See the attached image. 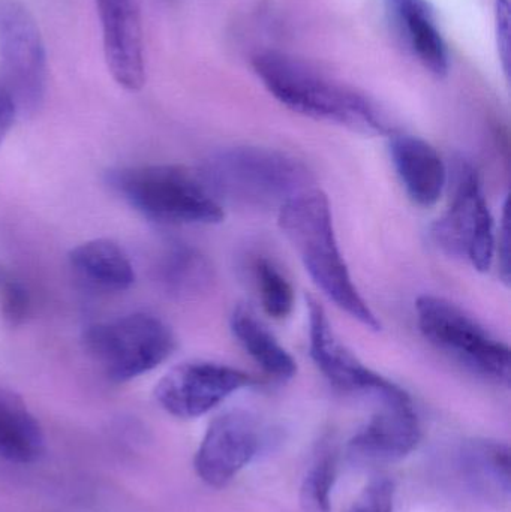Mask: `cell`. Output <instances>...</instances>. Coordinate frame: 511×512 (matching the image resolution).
<instances>
[{
	"mask_svg": "<svg viewBox=\"0 0 511 512\" xmlns=\"http://www.w3.org/2000/svg\"><path fill=\"white\" fill-rule=\"evenodd\" d=\"M278 222L317 288L354 321L380 331L383 325L360 294L339 248L327 195L305 189L279 209Z\"/></svg>",
	"mask_w": 511,
	"mask_h": 512,
	"instance_id": "obj_1",
	"label": "cell"
},
{
	"mask_svg": "<svg viewBox=\"0 0 511 512\" xmlns=\"http://www.w3.org/2000/svg\"><path fill=\"white\" fill-rule=\"evenodd\" d=\"M254 71L267 92L294 113L365 135L392 131L372 99L297 57L267 51L255 57Z\"/></svg>",
	"mask_w": 511,
	"mask_h": 512,
	"instance_id": "obj_2",
	"label": "cell"
},
{
	"mask_svg": "<svg viewBox=\"0 0 511 512\" xmlns=\"http://www.w3.org/2000/svg\"><path fill=\"white\" fill-rule=\"evenodd\" d=\"M198 174L224 206L278 210L291 198L312 188V174L300 159L267 147L237 146L204 159Z\"/></svg>",
	"mask_w": 511,
	"mask_h": 512,
	"instance_id": "obj_3",
	"label": "cell"
},
{
	"mask_svg": "<svg viewBox=\"0 0 511 512\" xmlns=\"http://www.w3.org/2000/svg\"><path fill=\"white\" fill-rule=\"evenodd\" d=\"M111 188L144 218L171 225H216L224 206L197 170L180 165L120 168L108 177Z\"/></svg>",
	"mask_w": 511,
	"mask_h": 512,
	"instance_id": "obj_4",
	"label": "cell"
},
{
	"mask_svg": "<svg viewBox=\"0 0 511 512\" xmlns=\"http://www.w3.org/2000/svg\"><path fill=\"white\" fill-rule=\"evenodd\" d=\"M420 333L438 351L473 375L509 385V345L480 324L467 310L438 295H420L416 301Z\"/></svg>",
	"mask_w": 511,
	"mask_h": 512,
	"instance_id": "obj_5",
	"label": "cell"
},
{
	"mask_svg": "<svg viewBox=\"0 0 511 512\" xmlns=\"http://www.w3.org/2000/svg\"><path fill=\"white\" fill-rule=\"evenodd\" d=\"M84 345L111 382L125 384L167 361L176 337L158 316L138 312L90 325Z\"/></svg>",
	"mask_w": 511,
	"mask_h": 512,
	"instance_id": "obj_6",
	"label": "cell"
},
{
	"mask_svg": "<svg viewBox=\"0 0 511 512\" xmlns=\"http://www.w3.org/2000/svg\"><path fill=\"white\" fill-rule=\"evenodd\" d=\"M0 72L17 114L36 113L47 90V51L35 17L18 0H0Z\"/></svg>",
	"mask_w": 511,
	"mask_h": 512,
	"instance_id": "obj_7",
	"label": "cell"
},
{
	"mask_svg": "<svg viewBox=\"0 0 511 512\" xmlns=\"http://www.w3.org/2000/svg\"><path fill=\"white\" fill-rule=\"evenodd\" d=\"M432 239L441 251L465 259L480 273L494 265L497 225L479 173L470 164L456 170L449 209L432 225Z\"/></svg>",
	"mask_w": 511,
	"mask_h": 512,
	"instance_id": "obj_8",
	"label": "cell"
},
{
	"mask_svg": "<svg viewBox=\"0 0 511 512\" xmlns=\"http://www.w3.org/2000/svg\"><path fill=\"white\" fill-rule=\"evenodd\" d=\"M254 384L251 375L236 367L215 361H186L165 373L156 385L155 399L173 417L192 420Z\"/></svg>",
	"mask_w": 511,
	"mask_h": 512,
	"instance_id": "obj_9",
	"label": "cell"
},
{
	"mask_svg": "<svg viewBox=\"0 0 511 512\" xmlns=\"http://www.w3.org/2000/svg\"><path fill=\"white\" fill-rule=\"evenodd\" d=\"M309 354L324 378L348 394H363L375 402L407 396L404 388L362 363L336 337L326 310L314 298H308Z\"/></svg>",
	"mask_w": 511,
	"mask_h": 512,
	"instance_id": "obj_10",
	"label": "cell"
},
{
	"mask_svg": "<svg viewBox=\"0 0 511 512\" xmlns=\"http://www.w3.org/2000/svg\"><path fill=\"white\" fill-rule=\"evenodd\" d=\"M260 441V424L254 415L245 411L218 415L195 454V472L207 486L222 489L257 456Z\"/></svg>",
	"mask_w": 511,
	"mask_h": 512,
	"instance_id": "obj_11",
	"label": "cell"
},
{
	"mask_svg": "<svg viewBox=\"0 0 511 512\" xmlns=\"http://www.w3.org/2000/svg\"><path fill=\"white\" fill-rule=\"evenodd\" d=\"M377 411L348 444L351 459L363 465L398 462L413 453L422 438L410 396L377 403Z\"/></svg>",
	"mask_w": 511,
	"mask_h": 512,
	"instance_id": "obj_12",
	"label": "cell"
},
{
	"mask_svg": "<svg viewBox=\"0 0 511 512\" xmlns=\"http://www.w3.org/2000/svg\"><path fill=\"white\" fill-rule=\"evenodd\" d=\"M108 71L116 83L138 92L146 81L143 27L137 0H95Z\"/></svg>",
	"mask_w": 511,
	"mask_h": 512,
	"instance_id": "obj_13",
	"label": "cell"
},
{
	"mask_svg": "<svg viewBox=\"0 0 511 512\" xmlns=\"http://www.w3.org/2000/svg\"><path fill=\"white\" fill-rule=\"evenodd\" d=\"M389 153L408 198L416 206L434 207L443 197L449 180L440 152L423 138L398 134L390 137Z\"/></svg>",
	"mask_w": 511,
	"mask_h": 512,
	"instance_id": "obj_14",
	"label": "cell"
},
{
	"mask_svg": "<svg viewBox=\"0 0 511 512\" xmlns=\"http://www.w3.org/2000/svg\"><path fill=\"white\" fill-rule=\"evenodd\" d=\"M408 50L423 68L443 77L450 69V53L437 15L428 0H384Z\"/></svg>",
	"mask_w": 511,
	"mask_h": 512,
	"instance_id": "obj_15",
	"label": "cell"
},
{
	"mask_svg": "<svg viewBox=\"0 0 511 512\" xmlns=\"http://www.w3.org/2000/svg\"><path fill=\"white\" fill-rule=\"evenodd\" d=\"M459 466L465 483L477 496L503 505L510 501V450L489 439H473L462 447Z\"/></svg>",
	"mask_w": 511,
	"mask_h": 512,
	"instance_id": "obj_16",
	"label": "cell"
},
{
	"mask_svg": "<svg viewBox=\"0 0 511 512\" xmlns=\"http://www.w3.org/2000/svg\"><path fill=\"white\" fill-rule=\"evenodd\" d=\"M230 330L243 351L264 373L278 381H290L296 376L297 363L293 355L279 343L251 307L243 304L234 307Z\"/></svg>",
	"mask_w": 511,
	"mask_h": 512,
	"instance_id": "obj_17",
	"label": "cell"
},
{
	"mask_svg": "<svg viewBox=\"0 0 511 512\" xmlns=\"http://www.w3.org/2000/svg\"><path fill=\"white\" fill-rule=\"evenodd\" d=\"M44 451L45 436L35 415L18 394L0 388V459L30 465Z\"/></svg>",
	"mask_w": 511,
	"mask_h": 512,
	"instance_id": "obj_18",
	"label": "cell"
},
{
	"mask_svg": "<svg viewBox=\"0 0 511 512\" xmlns=\"http://www.w3.org/2000/svg\"><path fill=\"white\" fill-rule=\"evenodd\" d=\"M72 270L92 288L123 292L135 282L134 267L128 255L111 240L83 243L69 254Z\"/></svg>",
	"mask_w": 511,
	"mask_h": 512,
	"instance_id": "obj_19",
	"label": "cell"
},
{
	"mask_svg": "<svg viewBox=\"0 0 511 512\" xmlns=\"http://www.w3.org/2000/svg\"><path fill=\"white\" fill-rule=\"evenodd\" d=\"M161 280L165 288L180 297H192L209 288L213 279L212 265L197 249L186 245L171 246L161 262Z\"/></svg>",
	"mask_w": 511,
	"mask_h": 512,
	"instance_id": "obj_20",
	"label": "cell"
},
{
	"mask_svg": "<svg viewBox=\"0 0 511 512\" xmlns=\"http://www.w3.org/2000/svg\"><path fill=\"white\" fill-rule=\"evenodd\" d=\"M254 279L264 312L278 321L287 319L293 313L296 294L281 268L266 256H258L254 262Z\"/></svg>",
	"mask_w": 511,
	"mask_h": 512,
	"instance_id": "obj_21",
	"label": "cell"
},
{
	"mask_svg": "<svg viewBox=\"0 0 511 512\" xmlns=\"http://www.w3.org/2000/svg\"><path fill=\"white\" fill-rule=\"evenodd\" d=\"M336 480V463L330 453L315 460L303 478L300 507L303 512L332 511V492Z\"/></svg>",
	"mask_w": 511,
	"mask_h": 512,
	"instance_id": "obj_22",
	"label": "cell"
},
{
	"mask_svg": "<svg viewBox=\"0 0 511 512\" xmlns=\"http://www.w3.org/2000/svg\"><path fill=\"white\" fill-rule=\"evenodd\" d=\"M395 484L390 478L375 477L366 484L348 512H393Z\"/></svg>",
	"mask_w": 511,
	"mask_h": 512,
	"instance_id": "obj_23",
	"label": "cell"
},
{
	"mask_svg": "<svg viewBox=\"0 0 511 512\" xmlns=\"http://www.w3.org/2000/svg\"><path fill=\"white\" fill-rule=\"evenodd\" d=\"M29 294L21 283L9 282L2 289V312L12 325L21 324L29 313Z\"/></svg>",
	"mask_w": 511,
	"mask_h": 512,
	"instance_id": "obj_24",
	"label": "cell"
},
{
	"mask_svg": "<svg viewBox=\"0 0 511 512\" xmlns=\"http://www.w3.org/2000/svg\"><path fill=\"white\" fill-rule=\"evenodd\" d=\"M495 33H497L498 53L503 62L504 72H510V5L509 0L495 3Z\"/></svg>",
	"mask_w": 511,
	"mask_h": 512,
	"instance_id": "obj_25",
	"label": "cell"
},
{
	"mask_svg": "<svg viewBox=\"0 0 511 512\" xmlns=\"http://www.w3.org/2000/svg\"><path fill=\"white\" fill-rule=\"evenodd\" d=\"M495 259L500 264V274L504 282H510V227H509V206L504 203L503 215L497 228V239H495Z\"/></svg>",
	"mask_w": 511,
	"mask_h": 512,
	"instance_id": "obj_26",
	"label": "cell"
},
{
	"mask_svg": "<svg viewBox=\"0 0 511 512\" xmlns=\"http://www.w3.org/2000/svg\"><path fill=\"white\" fill-rule=\"evenodd\" d=\"M15 116H17V108L5 87L0 84V144L14 125Z\"/></svg>",
	"mask_w": 511,
	"mask_h": 512,
	"instance_id": "obj_27",
	"label": "cell"
}]
</instances>
